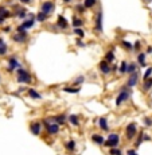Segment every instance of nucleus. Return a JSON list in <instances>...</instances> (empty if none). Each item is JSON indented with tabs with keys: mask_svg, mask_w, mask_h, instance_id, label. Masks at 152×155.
I'll return each mask as SVG.
<instances>
[{
	"mask_svg": "<svg viewBox=\"0 0 152 155\" xmlns=\"http://www.w3.org/2000/svg\"><path fill=\"white\" fill-rule=\"evenodd\" d=\"M81 26H84V20L77 18V16H74L73 18V27H81Z\"/></svg>",
	"mask_w": 152,
	"mask_h": 155,
	"instance_id": "31",
	"label": "nucleus"
},
{
	"mask_svg": "<svg viewBox=\"0 0 152 155\" xmlns=\"http://www.w3.org/2000/svg\"><path fill=\"white\" fill-rule=\"evenodd\" d=\"M127 152H128V154H136L137 151H136V150H128Z\"/></svg>",
	"mask_w": 152,
	"mask_h": 155,
	"instance_id": "43",
	"label": "nucleus"
},
{
	"mask_svg": "<svg viewBox=\"0 0 152 155\" xmlns=\"http://www.w3.org/2000/svg\"><path fill=\"white\" fill-rule=\"evenodd\" d=\"M30 131L35 135V136L41 135V132H42V124L39 123V121H34V123L30 126Z\"/></svg>",
	"mask_w": 152,
	"mask_h": 155,
	"instance_id": "13",
	"label": "nucleus"
},
{
	"mask_svg": "<svg viewBox=\"0 0 152 155\" xmlns=\"http://www.w3.org/2000/svg\"><path fill=\"white\" fill-rule=\"evenodd\" d=\"M119 143H120V136H119L117 134H111L108 136V139L104 142V146L112 148V147H117Z\"/></svg>",
	"mask_w": 152,
	"mask_h": 155,
	"instance_id": "3",
	"label": "nucleus"
},
{
	"mask_svg": "<svg viewBox=\"0 0 152 155\" xmlns=\"http://www.w3.org/2000/svg\"><path fill=\"white\" fill-rule=\"evenodd\" d=\"M137 70V65L135 64V62H131V64H128V67H127V73L131 74L133 73V72Z\"/></svg>",
	"mask_w": 152,
	"mask_h": 155,
	"instance_id": "26",
	"label": "nucleus"
},
{
	"mask_svg": "<svg viewBox=\"0 0 152 155\" xmlns=\"http://www.w3.org/2000/svg\"><path fill=\"white\" fill-rule=\"evenodd\" d=\"M137 62L140 64V66H145V53L137 54Z\"/></svg>",
	"mask_w": 152,
	"mask_h": 155,
	"instance_id": "29",
	"label": "nucleus"
},
{
	"mask_svg": "<svg viewBox=\"0 0 152 155\" xmlns=\"http://www.w3.org/2000/svg\"><path fill=\"white\" fill-rule=\"evenodd\" d=\"M121 45L124 46V49L125 50H133V45H132L131 42H128V41H123L121 42Z\"/></svg>",
	"mask_w": 152,
	"mask_h": 155,
	"instance_id": "35",
	"label": "nucleus"
},
{
	"mask_svg": "<svg viewBox=\"0 0 152 155\" xmlns=\"http://www.w3.org/2000/svg\"><path fill=\"white\" fill-rule=\"evenodd\" d=\"M109 152H111V154H119V155H120L123 151H121L120 148H117V147H112V148L109 150Z\"/></svg>",
	"mask_w": 152,
	"mask_h": 155,
	"instance_id": "39",
	"label": "nucleus"
},
{
	"mask_svg": "<svg viewBox=\"0 0 152 155\" xmlns=\"http://www.w3.org/2000/svg\"><path fill=\"white\" fill-rule=\"evenodd\" d=\"M152 88V77H148L147 80H143V92H148Z\"/></svg>",
	"mask_w": 152,
	"mask_h": 155,
	"instance_id": "19",
	"label": "nucleus"
},
{
	"mask_svg": "<svg viewBox=\"0 0 152 155\" xmlns=\"http://www.w3.org/2000/svg\"><path fill=\"white\" fill-rule=\"evenodd\" d=\"M144 135H145V132H144V131H140V135H139L137 140H136V143H135V147H136V148H137V147H140V144L144 142Z\"/></svg>",
	"mask_w": 152,
	"mask_h": 155,
	"instance_id": "27",
	"label": "nucleus"
},
{
	"mask_svg": "<svg viewBox=\"0 0 152 155\" xmlns=\"http://www.w3.org/2000/svg\"><path fill=\"white\" fill-rule=\"evenodd\" d=\"M151 76H152V67H148V69L145 70V73H144L143 78H144V80H147L148 77H151Z\"/></svg>",
	"mask_w": 152,
	"mask_h": 155,
	"instance_id": "38",
	"label": "nucleus"
},
{
	"mask_svg": "<svg viewBox=\"0 0 152 155\" xmlns=\"http://www.w3.org/2000/svg\"><path fill=\"white\" fill-rule=\"evenodd\" d=\"M67 120H69V123L73 124V126H76V127L79 126V117L77 116V115H70V116L67 117Z\"/></svg>",
	"mask_w": 152,
	"mask_h": 155,
	"instance_id": "22",
	"label": "nucleus"
},
{
	"mask_svg": "<svg viewBox=\"0 0 152 155\" xmlns=\"http://www.w3.org/2000/svg\"><path fill=\"white\" fill-rule=\"evenodd\" d=\"M58 29H61V30H66L67 27H69V23H67V20L62 16V15H59L58 16V19H57V24H55Z\"/></svg>",
	"mask_w": 152,
	"mask_h": 155,
	"instance_id": "15",
	"label": "nucleus"
},
{
	"mask_svg": "<svg viewBox=\"0 0 152 155\" xmlns=\"http://www.w3.org/2000/svg\"><path fill=\"white\" fill-rule=\"evenodd\" d=\"M84 81H85V77H84V76H79V77H77V78L74 80V85H81Z\"/></svg>",
	"mask_w": 152,
	"mask_h": 155,
	"instance_id": "37",
	"label": "nucleus"
},
{
	"mask_svg": "<svg viewBox=\"0 0 152 155\" xmlns=\"http://www.w3.org/2000/svg\"><path fill=\"white\" fill-rule=\"evenodd\" d=\"M144 124L147 127H152V119L151 117H144Z\"/></svg>",
	"mask_w": 152,
	"mask_h": 155,
	"instance_id": "40",
	"label": "nucleus"
},
{
	"mask_svg": "<svg viewBox=\"0 0 152 155\" xmlns=\"http://www.w3.org/2000/svg\"><path fill=\"white\" fill-rule=\"evenodd\" d=\"M50 120L51 121H55V123H58L59 126H63L65 123H66V120H67V117H66V115H55V116H51L50 117Z\"/></svg>",
	"mask_w": 152,
	"mask_h": 155,
	"instance_id": "14",
	"label": "nucleus"
},
{
	"mask_svg": "<svg viewBox=\"0 0 152 155\" xmlns=\"http://www.w3.org/2000/svg\"><path fill=\"white\" fill-rule=\"evenodd\" d=\"M22 3H24V4H27V3H30V1H31V0H20Z\"/></svg>",
	"mask_w": 152,
	"mask_h": 155,
	"instance_id": "46",
	"label": "nucleus"
},
{
	"mask_svg": "<svg viewBox=\"0 0 152 155\" xmlns=\"http://www.w3.org/2000/svg\"><path fill=\"white\" fill-rule=\"evenodd\" d=\"M137 81H139V72L136 70L129 74V80L127 81V86L128 88H133L135 85H137Z\"/></svg>",
	"mask_w": 152,
	"mask_h": 155,
	"instance_id": "6",
	"label": "nucleus"
},
{
	"mask_svg": "<svg viewBox=\"0 0 152 155\" xmlns=\"http://www.w3.org/2000/svg\"><path fill=\"white\" fill-rule=\"evenodd\" d=\"M147 54H152V46H148V49H147Z\"/></svg>",
	"mask_w": 152,
	"mask_h": 155,
	"instance_id": "42",
	"label": "nucleus"
},
{
	"mask_svg": "<svg viewBox=\"0 0 152 155\" xmlns=\"http://www.w3.org/2000/svg\"><path fill=\"white\" fill-rule=\"evenodd\" d=\"M104 58H105L106 61L109 62V64H112V62L114 61V58H116V57H114V53H113V50H111V51H108V53L105 54V57H104Z\"/></svg>",
	"mask_w": 152,
	"mask_h": 155,
	"instance_id": "28",
	"label": "nucleus"
},
{
	"mask_svg": "<svg viewBox=\"0 0 152 155\" xmlns=\"http://www.w3.org/2000/svg\"><path fill=\"white\" fill-rule=\"evenodd\" d=\"M65 3H70V0H63Z\"/></svg>",
	"mask_w": 152,
	"mask_h": 155,
	"instance_id": "50",
	"label": "nucleus"
},
{
	"mask_svg": "<svg viewBox=\"0 0 152 155\" xmlns=\"http://www.w3.org/2000/svg\"><path fill=\"white\" fill-rule=\"evenodd\" d=\"M4 19H6V18H4V16H1V15H0V24H3V23H4Z\"/></svg>",
	"mask_w": 152,
	"mask_h": 155,
	"instance_id": "44",
	"label": "nucleus"
},
{
	"mask_svg": "<svg viewBox=\"0 0 152 155\" xmlns=\"http://www.w3.org/2000/svg\"><path fill=\"white\" fill-rule=\"evenodd\" d=\"M127 67H128V62L123 61L121 62V65H120V67H119V72H120L121 74H125L127 73Z\"/></svg>",
	"mask_w": 152,
	"mask_h": 155,
	"instance_id": "32",
	"label": "nucleus"
},
{
	"mask_svg": "<svg viewBox=\"0 0 152 155\" xmlns=\"http://www.w3.org/2000/svg\"><path fill=\"white\" fill-rule=\"evenodd\" d=\"M140 47H141L140 41H137V42H136V43L133 45V50H135V51H139V50H140Z\"/></svg>",
	"mask_w": 152,
	"mask_h": 155,
	"instance_id": "41",
	"label": "nucleus"
},
{
	"mask_svg": "<svg viewBox=\"0 0 152 155\" xmlns=\"http://www.w3.org/2000/svg\"><path fill=\"white\" fill-rule=\"evenodd\" d=\"M0 15L4 16V18H9V16H12L11 12H9L8 10H7L6 7H3V6H0Z\"/></svg>",
	"mask_w": 152,
	"mask_h": 155,
	"instance_id": "25",
	"label": "nucleus"
},
{
	"mask_svg": "<svg viewBox=\"0 0 152 155\" xmlns=\"http://www.w3.org/2000/svg\"><path fill=\"white\" fill-rule=\"evenodd\" d=\"M77 45H78V46H84V43H82L81 41H77Z\"/></svg>",
	"mask_w": 152,
	"mask_h": 155,
	"instance_id": "48",
	"label": "nucleus"
},
{
	"mask_svg": "<svg viewBox=\"0 0 152 155\" xmlns=\"http://www.w3.org/2000/svg\"><path fill=\"white\" fill-rule=\"evenodd\" d=\"M144 1H145V3H151L152 0H144Z\"/></svg>",
	"mask_w": 152,
	"mask_h": 155,
	"instance_id": "49",
	"label": "nucleus"
},
{
	"mask_svg": "<svg viewBox=\"0 0 152 155\" xmlns=\"http://www.w3.org/2000/svg\"><path fill=\"white\" fill-rule=\"evenodd\" d=\"M46 129L49 135H57L59 132V124L55 121H51V123H49V126H46Z\"/></svg>",
	"mask_w": 152,
	"mask_h": 155,
	"instance_id": "10",
	"label": "nucleus"
},
{
	"mask_svg": "<svg viewBox=\"0 0 152 155\" xmlns=\"http://www.w3.org/2000/svg\"><path fill=\"white\" fill-rule=\"evenodd\" d=\"M16 73H18V82H20V84H30V82H31V80H32L31 74H30L23 66L18 67V69H16Z\"/></svg>",
	"mask_w": 152,
	"mask_h": 155,
	"instance_id": "1",
	"label": "nucleus"
},
{
	"mask_svg": "<svg viewBox=\"0 0 152 155\" xmlns=\"http://www.w3.org/2000/svg\"><path fill=\"white\" fill-rule=\"evenodd\" d=\"M4 31H6V32H9V31H11V29H9V27H4Z\"/></svg>",
	"mask_w": 152,
	"mask_h": 155,
	"instance_id": "47",
	"label": "nucleus"
},
{
	"mask_svg": "<svg viewBox=\"0 0 152 155\" xmlns=\"http://www.w3.org/2000/svg\"><path fill=\"white\" fill-rule=\"evenodd\" d=\"M74 34L78 35L79 38H84V35H85V32H84V30L81 27H74Z\"/></svg>",
	"mask_w": 152,
	"mask_h": 155,
	"instance_id": "34",
	"label": "nucleus"
},
{
	"mask_svg": "<svg viewBox=\"0 0 152 155\" xmlns=\"http://www.w3.org/2000/svg\"><path fill=\"white\" fill-rule=\"evenodd\" d=\"M136 135H137V124H136V123H129L128 126H127V128H125V136H127V139L132 140V139H133Z\"/></svg>",
	"mask_w": 152,
	"mask_h": 155,
	"instance_id": "4",
	"label": "nucleus"
},
{
	"mask_svg": "<svg viewBox=\"0 0 152 155\" xmlns=\"http://www.w3.org/2000/svg\"><path fill=\"white\" fill-rule=\"evenodd\" d=\"M49 16H50L49 14H46V12L41 11V12H38V14H36V20L41 22V23H43V22L47 20V18H49Z\"/></svg>",
	"mask_w": 152,
	"mask_h": 155,
	"instance_id": "21",
	"label": "nucleus"
},
{
	"mask_svg": "<svg viewBox=\"0 0 152 155\" xmlns=\"http://www.w3.org/2000/svg\"><path fill=\"white\" fill-rule=\"evenodd\" d=\"M7 51H8V46L6 45L3 38H0V56H6Z\"/></svg>",
	"mask_w": 152,
	"mask_h": 155,
	"instance_id": "20",
	"label": "nucleus"
},
{
	"mask_svg": "<svg viewBox=\"0 0 152 155\" xmlns=\"http://www.w3.org/2000/svg\"><path fill=\"white\" fill-rule=\"evenodd\" d=\"M86 7L84 6V3L82 4H76V11L78 12V14H82V12H85Z\"/></svg>",
	"mask_w": 152,
	"mask_h": 155,
	"instance_id": "36",
	"label": "nucleus"
},
{
	"mask_svg": "<svg viewBox=\"0 0 152 155\" xmlns=\"http://www.w3.org/2000/svg\"><path fill=\"white\" fill-rule=\"evenodd\" d=\"M54 8H55V6H54L53 1H44V3H42V6H41V11L46 12V14H49V15L54 11Z\"/></svg>",
	"mask_w": 152,
	"mask_h": 155,
	"instance_id": "11",
	"label": "nucleus"
},
{
	"mask_svg": "<svg viewBox=\"0 0 152 155\" xmlns=\"http://www.w3.org/2000/svg\"><path fill=\"white\" fill-rule=\"evenodd\" d=\"M27 15H28V14L26 12V10H24V8H19L18 12H16V16H18L19 19H26Z\"/></svg>",
	"mask_w": 152,
	"mask_h": 155,
	"instance_id": "30",
	"label": "nucleus"
},
{
	"mask_svg": "<svg viewBox=\"0 0 152 155\" xmlns=\"http://www.w3.org/2000/svg\"><path fill=\"white\" fill-rule=\"evenodd\" d=\"M117 70H119V66H113V67H112V72H117Z\"/></svg>",
	"mask_w": 152,
	"mask_h": 155,
	"instance_id": "45",
	"label": "nucleus"
},
{
	"mask_svg": "<svg viewBox=\"0 0 152 155\" xmlns=\"http://www.w3.org/2000/svg\"><path fill=\"white\" fill-rule=\"evenodd\" d=\"M98 126H100V128L103 129V131H109L108 119H106L105 116H103V117H100V119H98Z\"/></svg>",
	"mask_w": 152,
	"mask_h": 155,
	"instance_id": "16",
	"label": "nucleus"
},
{
	"mask_svg": "<svg viewBox=\"0 0 152 155\" xmlns=\"http://www.w3.org/2000/svg\"><path fill=\"white\" fill-rule=\"evenodd\" d=\"M81 89L78 86H74V88H69V86H65L63 88V92L65 93H71V94H78Z\"/></svg>",
	"mask_w": 152,
	"mask_h": 155,
	"instance_id": "23",
	"label": "nucleus"
},
{
	"mask_svg": "<svg viewBox=\"0 0 152 155\" xmlns=\"http://www.w3.org/2000/svg\"><path fill=\"white\" fill-rule=\"evenodd\" d=\"M103 11H98V14H97V18H96V27H94V30H96L97 32H103L104 30V26H103Z\"/></svg>",
	"mask_w": 152,
	"mask_h": 155,
	"instance_id": "8",
	"label": "nucleus"
},
{
	"mask_svg": "<svg viewBox=\"0 0 152 155\" xmlns=\"http://www.w3.org/2000/svg\"><path fill=\"white\" fill-rule=\"evenodd\" d=\"M65 148L67 150V151H76V142L74 140H69L67 143H65Z\"/></svg>",
	"mask_w": 152,
	"mask_h": 155,
	"instance_id": "24",
	"label": "nucleus"
},
{
	"mask_svg": "<svg viewBox=\"0 0 152 155\" xmlns=\"http://www.w3.org/2000/svg\"><path fill=\"white\" fill-rule=\"evenodd\" d=\"M97 4V0H85L84 1V6L86 7V8H92V7H94Z\"/></svg>",
	"mask_w": 152,
	"mask_h": 155,
	"instance_id": "33",
	"label": "nucleus"
},
{
	"mask_svg": "<svg viewBox=\"0 0 152 155\" xmlns=\"http://www.w3.org/2000/svg\"><path fill=\"white\" fill-rule=\"evenodd\" d=\"M34 24H35V18H28V19H26V20H24L23 23L20 24V26H18L16 31L23 32V31H26V30H28V29H31V27H34Z\"/></svg>",
	"mask_w": 152,
	"mask_h": 155,
	"instance_id": "5",
	"label": "nucleus"
},
{
	"mask_svg": "<svg viewBox=\"0 0 152 155\" xmlns=\"http://www.w3.org/2000/svg\"><path fill=\"white\" fill-rule=\"evenodd\" d=\"M27 38H28V35H27V32L23 31V32H16L14 37H12V39H14V42H16V43H24V42L27 41Z\"/></svg>",
	"mask_w": 152,
	"mask_h": 155,
	"instance_id": "9",
	"label": "nucleus"
},
{
	"mask_svg": "<svg viewBox=\"0 0 152 155\" xmlns=\"http://www.w3.org/2000/svg\"><path fill=\"white\" fill-rule=\"evenodd\" d=\"M27 93H28V96L31 97V99H35V100H39V99H42V94L39 93L36 89H34V88H31V89H27Z\"/></svg>",
	"mask_w": 152,
	"mask_h": 155,
	"instance_id": "18",
	"label": "nucleus"
},
{
	"mask_svg": "<svg viewBox=\"0 0 152 155\" xmlns=\"http://www.w3.org/2000/svg\"><path fill=\"white\" fill-rule=\"evenodd\" d=\"M129 96H131V88L123 86V88H121V92L119 93V96L116 97V105H121L123 102H125L127 100L129 99Z\"/></svg>",
	"mask_w": 152,
	"mask_h": 155,
	"instance_id": "2",
	"label": "nucleus"
},
{
	"mask_svg": "<svg viewBox=\"0 0 152 155\" xmlns=\"http://www.w3.org/2000/svg\"><path fill=\"white\" fill-rule=\"evenodd\" d=\"M92 142H93V143H96V144H100V146H104V142H105V139H104L103 135L94 134V135H92Z\"/></svg>",
	"mask_w": 152,
	"mask_h": 155,
	"instance_id": "17",
	"label": "nucleus"
},
{
	"mask_svg": "<svg viewBox=\"0 0 152 155\" xmlns=\"http://www.w3.org/2000/svg\"><path fill=\"white\" fill-rule=\"evenodd\" d=\"M98 69H100V72L103 74H109L112 72V67H111V64H109L106 59H104V61H101L98 64Z\"/></svg>",
	"mask_w": 152,
	"mask_h": 155,
	"instance_id": "7",
	"label": "nucleus"
},
{
	"mask_svg": "<svg viewBox=\"0 0 152 155\" xmlns=\"http://www.w3.org/2000/svg\"><path fill=\"white\" fill-rule=\"evenodd\" d=\"M22 65L19 64V61H18V58L16 57H11L9 58V65H8V67H7V70L8 72H14L15 69H18V67H20Z\"/></svg>",
	"mask_w": 152,
	"mask_h": 155,
	"instance_id": "12",
	"label": "nucleus"
}]
</instances>
